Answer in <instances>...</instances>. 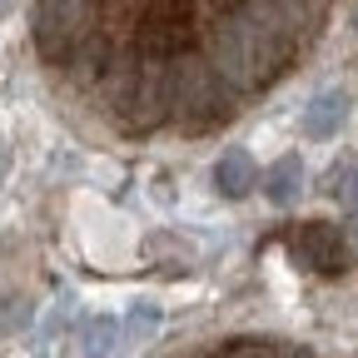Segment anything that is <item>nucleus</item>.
Segmentation results:
<instances>
[{
	"label": "nucleus",
	"instance_id": "obj_7",
	"mask_svg": "<svg viewBox=\"0 0 358 358\" xmlns=\"http://www.w3.org/2000/svg\"><path fill=\"white\" fill-rule=\"evenodd\" d=\"M155 329H159V308H155V303H140V308L129 313V334L140 338V343L155 338Z\"/></svg>",
	"mask_w": 358,
	"mask_h": 358
},
{
	"label": "nucleus",
	"instance_id": "obj_8",
	"mask_svg": "<svg viewBox=\"0 0 358 358\" xmlns=\"http://www.w3.org/2000/svg\"><path fill=\"white\" fill-rule=\"evenodd\" d=\"M343 204H348V209H358V169L348 174V185H343Z\"/></svg>",
	"mask_w": 358,
	"mask_h": 358
},
{
	"label": "nucleus",
	"instance_id": "obj_2",
	"mask_svg": "<svg viewBox=\"0 0 358 358\" xmlns=\"http://www.w3.org/2000/svg\"><path fill=\"white\" fill-rule=\"evenodd\" d=\"M348 110H353L348 90H319V95L308 100V110H303V134L308 140H334V134L348 124Z\"/></svg>",
	"mask_w": 358,
	"mask_h": 358
},
{
	"label": "nucleus",
	"instance_id": "obj_10",
	"mask_svg": "<svg viewBox=\"0 0 358 358\" xmlns=\"http://www.w3.org/2000/svg\"><path fill=\"white\" fill-rule=\"evenodd\" d=\"M10 6H15V0H0V15H6V10H10Z\"/></svg>",
	"mask_w": 358,
	"mask_h": 358
},
{
	"label": "nucleus",
	"instance_id": "obj_3",
	"mask_svg": "<svg viewBox=\"0 0 358 358\" xmlns=\"http://www.w3.org/2000/svg\"><path fill=\"white\" fill-rule=\"evenodd\" d=\"M214 185H219V194L244 199V194L259 185V169H254L249 150H224V155H219V164H214Z\"/></svg>",
	"mask_w": 358,
	"mask_h": 358
},
{
	"label": "nucleus",
	"instance_id": "obj_6",
	"mask_svg": "<svg viewBox=\"0 0 358 358\" xmlns=\"http://www.w3.org/2000/svg\"><path fill=\"white\" fill-rule=\"evenodd\" d=\"M115 338H120V324L115 319H90L85 334H80V358H110Z\"/></svg>",
	"mask_w": 358,
	"mask_h": 358
},
{
	"label": "nucleus",
	"instance_id": "obj_9",
	"mask_svg": "<svg viewBox=\"0 0 358 358\" xmlns=\"http://www.w3.org/2000/svg\"><path fill=\"white\" fill-rule=\"evenodd\" d=\"M6 164H10V159H6V150H0V179H6Z\"/></svg>",
	"mask_w": 358,
	"mask_h": 358
},
{
	"label": "nucleus",
	"instance_id": "obj_1",
	"mask_svg": "<svg viewBox=\"0 0 358 358\" xmlns=\"http://www.w3.org/2000/svg\"><path fill=\"white\" fill-rule=\"evenodd\" d=\"M294 254H299V264H308L313 274H343L348 268V244H343V234L334 229V224H324V219H308V224H299L294 229Z\"/></svg>",
	"mask_w": 358,
	"mask_h": 358
},
{
	"label": "nucleus",
	"instance_id": "obj_5",
	"mask_svg": "<svg viewBox=\"0 0 358 358\" xmlns=\"http://www.w3.org/2000/svg\"><path fill=\"white\" fill-rule=\"evenodd\" d=\"M199 358H313V353L289 348V343H268V338H234V343H219Z\"/></svg>",
	"mask_w": 358,
	"mask_h": 358
},
{
	"label": "nucleus",
	"instance_id": "obj_4",
	"mask_svg": "<svg viewBox=\"0 0 358 358\" xmlns=\"http://www.w3.org/2000/svg\"><path fill=\"white\" fill-rule=\"evenodd\" d=\"M264 194H268V204H279V209L299 204V194H303V164L294 155H284L274 169L264 174Z\"/></svg>",
	"mask_w": 358,
	"mask_h": 358
}]
</instances>
